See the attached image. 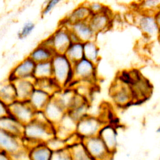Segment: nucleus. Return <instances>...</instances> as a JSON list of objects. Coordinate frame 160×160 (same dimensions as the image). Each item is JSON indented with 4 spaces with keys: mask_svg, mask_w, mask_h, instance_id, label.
Listing matches in <instances>:
<instances>
[{
    "mask_svg": "<svg viewBox=\"0 0 160 160\" xmlns=\"http://www.w3.org/2000/svg\"><path fill=\"white\" fill-rule=\"evenodd\" d=\"M55 136V126L49 122H42L33 119L24 125L22 139L28 149L39 144L46 143Z\"/></svg>",
    "mask_w": 160,
    "mask_h": 160,
    "instance_id": "1",
    "label": "nucleus"
},
{
    "mask_svg": "<svg viewBox=\"0 0 160 160\" xmlns=\"http://www.w3.org/2000/svg\"><path fill=\"white\" fill-rule=\"evenodd\" d=\"M52 78L61 88H70L74 81L73 64L64 54L56 53L51 59Z\"/></svg>",
    "mask_w": 160,
    "mask_h": 160,
    "instance_id": "2",
    "label": "nucleus"
},
{
    "mask_svg": "<svg viewBox=\"0 0 160 160\" xmlns=\"http://www.w3.org/2000/svg\"><path fill=\"white\" fill-rule=\"evenodd\" d=\"M133 104H141L147 101L152 92V85L149 81L139 72L133 83L129 86Z\"/></svg>",
    "mask_w": 160,
    "mask_h": 160,
    "instance_id": "3",
    "label": "nucleus"
},
{
    "mask_svg": "<svg viewBox=\"0 0 160 160\" xmlns=\"http://www.w3.org/2000/svg\"><path fill=\"white\" fill-rule=\"evenodd\" d=\"M74 81H88L96 84L97 81V64L86 58L73 64Z\"/></svg>",
    "mask_w": 160,
    "mask_h": 160,
    "instance_id": "4",
    "label": "nucleus"
},
{
    "mask_svg": "<svg viewBox=\"0 0 160 160\" xmlns=\"http://www.w3.org/2000/svg\"><path fill=\"white\" fill-rule=\"evenodd\" d=\"M82 142L94 160H112L114 154L108 149L98 135L85 138Z\"/></svg>",
    "mask_w": 160,
    "mask_h": 160,
    "instance_id": "5",
    "label": "nucleus"
},
{
    "mask_svg": "<svg viewBox=\"0 0 160 160\" xmlns=\"http://www.w3.org/2000/svg\"><path fill=\"white\" fill-rule=\"evenodd\" d=\"M104 124L99 117L87 114L78 121L76 132L82 139L97 136Z\"/></svg>",
    "mask_w": 160,
    "mask_h": 160,
    "instance_id": "6",
    "label": "nucleus"
},
{
    "mask_svg": "<svg viewBox=\"0 0 160 160\" xmlns=\"http://www.w3.org/2000/svg\"><path fill=\"white\" fill-rule=\"evenodd\" d=\"M109 94L113 102L121 108L133 104L130 88L115 79L109 88Z\"/></svg>",
    "mask_w": 160,
    "mask_h": 160,
    "instance_id": "7",
    "label": "nucleus"
},
{
    "mask_svg": "<svg viewBox=\"0 0 160 160\" xmlns=\"http://www.w3.org/2000/svg\"><path fill=\"white\" fill-rule=\"evenodd\" d=\"M134 22L148 38H156L159 36V28L153 14L141 12L134 16Z\"/></svg>",
    "mask_w": 160,
    "mask_h": 160,
    "instance_id": "8",
    "label": "nucleus"
},
{
    "mask_svg": "<svg viewBox=\"0 0 160 160\" xmlns=\"http://www.w3.org/2000/svg\"><path fill=\"white\" fill-rule=\"evenodd\" d=\"M36 111L26 101L16 100L9 105V114L25 125L34 119Z\"/></svg>",
    "mask_w": 160,
    "mask_h": 160,
    "instance_id": "9",
    "label": "nucleus"
},
{
    "mask_svg": "<svg viewBox=\"0 0 160 160\" xmlns=\"http://www.w3.org/2000/svg\"><path fill=\"white\" fill-rule=\"evenodd\" d=\"M35 64L36 63L28 56L13 67L7 79L13 82L18 79H34Z\"/></svg>",
    "mask_w": 160,
    "mask_h": 160,
    "instance_id": "10",
    "label": "nucleus"
},
{
    "mask_svg": "<svg viewBox=\"0 0 160 160\" xmlns=\"http://www.w3.org/2000/svg\"><path fill=\"white\" fill-rule=\"evenodd\" d=\"M49 37L51 41L52 48L56 53L64 54L72 42L69 28L62 24H60Z\"/></svg>",
    "mask_w": 160,
    "mask_h": 160,
    "instance_id": "11",
    "label": "nucleus"
},
{
    "mask_svg": "<svg viewBox=\"0 0 160 160\" xmlns=\"http://www.w3.org/2000/svg\"><path fill=\"white\" fill-rule=\"evenodd\" d=\"M112 21V12L109 8L100 13L92 14L88 21L89 26L96 34L109 29L111 27Z\"/></svg>",
    "mask_w": 160,
    "mask_h": 160,
    "instance_id": "12",
    "label": "nucleus"
},
{
    "mask_svg": "<svg viewBox=\"0 0 160 160\" xmlns=\"http://www.w3.org/2000/svg\"><path fill=\"white\" fill-rule=\"evenodd\" d=\"M24 146L22 137H18L0 129V150L10 154Z\"/></svg>",
    "mask_w": 160,
    "mask_h": 160,
    "instance_id": "13",
    "label": "nucleus"
},
{
    "mask_svg": "<svg viewBox=\"0 0 160 160\" xmlns=\"http://www.w3.org/2000/svg\"><path fill=\"white\" fill-rule=\"evenodd\" d=\"M108 149L115 154L118 147V131L116 127L111 123L104 124L98 134Z\"/></svg>",
    "mask_w": 160,
    "mask_h": 160,
    "instance_id": "14",
    "label": "nucleus"
},
{
    "mask_svg": "<svg viewBox=\"0 0 160 160\" xmlns=\"http://www.w3.org/2000/svg\"><path fill=\"white\" fill-rule=\"evenodd\" d=\"M91 15L92 12L88 6V3L84 2L75 8L67 17L63 19L60 24L68 28L70 24L76 22L88 21Z\"/></svg>",
    "mask_w": 160,
    "mask_h": 160,
    "instance_id": "15",
    "label": "nucleus"
},
{
    "mask_svg": "<svg viewBox=\"0 0 160 160\" xmlns=\"http://www.w3.org/2000/svg\"><path fill=\"white\" fill-rule=\"evenodd\" d=\"M69 29L72 32L79 41L85 42L90 41H95L97 34L92 29L88 21L76 22L68 26Z\"/></svg>",
    "mask_w": 160,
    "mask_h": 160,
    "instance_id": "16",
    "label": "nucleus"
},
{
    "mask_svg": "<svg viewBox=\"0 0 160 160\" xmlns=\"http://www.w3.org/2000/svg\"><path fill=\"white\" fill-rule=\"evenodd\" d=\"M42 111L48 121L54 126L60 122L66 112V111L52 98V96Z\"/></svg>",
    "mask_w": 160,
    "mask_h": 160,
    "instance_id": "17",
    "label": "nucleus"
},
{
    "mask_svg": "<svg viewBox=\"0 0 160 160\" xmlns=\"http://www.w3.org/2000/svg\"><path fill=\"white\" fill-rule=\"evenodd\" d=\"M17 100L26 101L34 89V79H18L13 82Z\"/></svg>",
    "mask_w": 160,
    "mask_h": 160,
    "instance_id": "18",
    "label": "nucleus"
},
{
    "mask_svg": "<svg viewBox=\"0 0 160 160\" xmlns=\"http://www.w3.org/2000/svg\"><path fill=\"white\" fill-rule=\"evenodd\" d=\"M24 125L9 114L0 118V129L18 137H22Z\"/></svg>",
    "mask_w": 160,
    "mask_h": 160,
    "instance_id": "19",
    "label": "nucleus"
},
{
    "mask_svg": "<svg viewBox=\"0 0 160 160\" xmlns=\"http://www.w3.org/2000/svg\"><path fill=\"white\" fill-rule=\"evenodd\" d=\"M52 96L44 91L35 88L31 94L28 102L36 111H42Z\"/></svg>",
    "mask_w": 160,
    "mask_h": 160,
    "instance_id": "20",
    "label": "nucleus"
},
{
    "mask_svg": "<svg viewBox=\"0 0 160 160\" xmlns=\"http://www.w3.org/2000/svg\"><path fill=\"white\" fill-rule=\"evenodd\" d=\"M56 52L54 51L48 46L39 42L29 53L28 56L35 62L51 61Z\"/></svg>",
    "mask_w": 160,
    "mask_h": 160,
    "instance_id": "21",
    "label": "nucleus"
},
{
    "mask_svg": "<svg viewBox=\"0 0 160 160\" xmlns=\"http://www.w3.org/2000/svg\"><path fill=\"white\" fill-rule=\"evenodd\" d=\"M76 92L71 88H62L56 92L52 98L66 111L69 109Z\"/></svg>",
    "mask_w": 160,
    "mask_h": 160,
    "instance_id": "22",
    "label": "nucleus"
},
{
    "mask_svg": "<svg viewBox=\"0 0 160 160\" xmlns=\"http://www.w3.org/2000/svg\"><path fill=\"white\" fill-rule=\"evenodd\" d=\"M0 100L8 106L17 100L14 83L7 79L0 82Z\"/></svg>",
    "mask_w": 160,
    "mask_h": 160,
    "instance_id": "23",
    "label": "nucleus"
},
{
    "mask_svg": "<svg viewBox=\"0 0 160 160\" xmlns=\"http://www.w3.org/2000/svg\"><path fill=\"white\" fill-rule=\"evenodd\" d=\"M52 154L46 143H39L29 148V160H50Z\"/></svg>",
    "mask_w": 160,
    "mask_h": 160,
    "instance_id": "24",
    "label": "nucleus"
},
{
    "mask_svg": "<svg viewBox=\"0 0 160 160\" xmlns=\"http://www.w3.org/2000/svg\"><path fill=\"white\" fill-rule=\"evenodd\" d=\"M64 54L72 64L84 58L83 42L81 41L71 42Z\"/></svg>",
    "mask_w": 160,
    "mask_h": 160,
    "instance_id": "25",
    "label": "nucleus"
},
{
    "mask_svg": "<svg viewBox=\"0 0 160 160\" xmlns=\"http://www.w3.org/2000/svg\"><path fill=\"white\" fill-rule=\"evenodd\" d=\"M84 58L98 64L100 60L99 48L95 41L83 42Z\"/></svg>",
    "mask_w": 160,
    "mask_h": 160,
    "instance_id": "26",
    "label": "nucleus"
},
{
    "mask_svg": "<svg viewBox=\"0 0 160 160\" xmlns=\"http://www.w3.org/2000/svg\"><path fill=\"white\" fill-rule=\"evenodd\" d=\"M52 77L51 61L37 62L34 70V79H42Z\"/></svg>",
    "mask_w": 160,
    "mask_h": 160,
    "instance_id": "27",
    "label": "nucleus"
},
{
    "mask_svg": "<svg viewBox=\"0 0 160 160\" xmlns=\"http://www.w3.org/2000/svg\"><path fill=\"white\" fill-rule=\"evenodd\" d=\"M35 87L44 91L51 96H53L62 89L52 77L46 79H35Z\"/></svg>",
    "mask_w": 160,
    "mask_h": 160,
    "instance_id": "28",
    "label": "nucleus"
},
{
    "mask_svg": "<svg viewBox=\"0 0 160 160\" xmlns=\"http://www.w3.org/2000/svg\"><path fill=\"white\" fill-rule=\"evenodd\" d=\"M72 160H94L87 151L82 141L68 147Z\"/></svg>",
    "mask_w": 160,
    "mask_h": 160,
    "instance_id": "29",
    "label": "nucleus"
},
{
    "mask_svg": "<svg viewBox=\"0 0 160 160\" xmlns=\"http://www.w3.org/2000/svg\"><path fill=\"white\" fill-rule=\"evenodd\" d=\"M138 6L141 12L154 14L160 9V0H141Z\"/></svg>",
    "mask_w": 160,
    "mask_h": 160,
    "instance_id": "30",
    "label": "nucleus"
},
{
    "mask_svg": "<svg viewBox=\"0 0 160 160\" xmlns=\"http://www.w3.org/2000/svg\"><path fill=\"white\" fill-rule=\"evenodd\" d=\"M89 103V101L84 102L78 106L70 109L67 112L77 122L81 118L88 114Z\"/></svg>",
    "mask_w": 160,
    "mask_h": 160,
    "instance_id": "31",
    "label": "nucleus"
},
{
    "mask_svg": "<svg viewBox=\"0 0 160 160\" xmlns=\"http://www.w3.org/2000/svg\"><path fill=\"white\" fill-rule=\"evenodd\" d=\"M48 148L52 151H57L67 148L66 141L54 136L46 142Z\"/></svg>",
    "mask_w": 160,
    "mask_h": 160,
    "instance_id": "32",
    "label": "nucleus"
},
{
    "mask_svg": "<svg viewBox=\"0 0 160 160\" xmlns=\"http://www.w3.org/2000/svg\"><path fill=\"white\" fill-rule=\"evenodd\" d=\"M35 26V24L32 21H29L24 22L17 34L18 39H24L27 38L32 32Z\"/></svg>",
    "mask_w": 160,
    "mask_h": 160,
    "instance_id": "33",
    "label": "nucleus"
},
{
    "mask_svg": "<svg viewBox=\"0 0 160 160\" xmlns=\"http://www.w3.org/2000/svg\"><path fill=\"white\" fill-rule=\"evenodd\" d=\"M10 160H29V149L24 146L20 149L9 154Z\"/></svg>",
    "mask_w": 160,
    "mask_h": 160,
    "instance_id": "34",
    "label": "nucleus"
},
{
    "mask_svg": "<svg viewBox=\"0 0 160 160\" xmlns=\"http://www.w3.org/2000/svg\"><path fill=\"white\" fill-rule=\"evenodd\" d=\"M50 160H72L68 148L52 152Z\"/></svg>",
    "mask_w": 160,
    "mask_h": 160,
    "instance_id": "35",
    "label": "nucleus"
},
{
    "mask_svg": "<svg viewBox=\"0 0 160 160\" xmlns=\"http://www.w3.org/2000/svg\"><path fill=\"white\" fill-rule=\"evenodd\" d=\"M61 0H47L41 11L42 16H45L49 14L61 2Z\"/></svg>",
    "mask_w": 160,
    "mask_h": 160,
    "instance_id": "36",
    "label": "nucleus"
},
{
    "mask_svg": "<svg viewBox=\"0 0 160 160\" xmlns=\"http://www.w3.org/2000/svg\"><path fill=\"white\" fill-rule=\"evenodd\" d=\"M88 6L92 14L100 13L106 11L109 8L108 6L98 1L88 2Z\"/></svg>",
    "mask_w": 160,
    "mask_h": 160,
    "instance_id": "37",
    "label": "nucleus"
},
{
    "mask_svg": "<svg viewBox=\"0 0 160 160\" xmlns=\"http://www.w3.org/2000/svg\"><path fill=\"white\" fill-rule=\"evenodd\" d=\"M9 114V106L0 100V118Z\"/></svg>",
    "mask_w": 160,
    "mask_h": 160,
    "instance_id": "38",
    "label": "nucleus"
},
{
    "mask_svg": "<svg viewBox=\"0 0 160 160\" xmlns=\"http://www.w3.org/2000/svg\"><path fill=\"white\" fill-rule=\"evenodd\" d=\"M0 160H10L9 154L0 150Z\"/></svg>",
    "mask_w": 160,
    "mask_h": 160,
    "instance_id": "39",
    "label": "nucleus"
},
{
    "mask_svg": "<svg viewBox=\"0 0 160 160\" xmlns=\"http://www.w3.org/2000/svg\"><path fill=\"white\" fill-rule=\"evenodd\" d=\"M154 17L156 21V22L159 26V28H160V9L159 10H158L155 13H154Z\"/></svg>",
    "mask_w": 160,
    "mask_h": 160,
    "instance_id": "40",
    "label": "nucleus"
},
{
    "mask_svg": "<svg viewBox=\"0 0 160 160\" xmlns=\"http://www.w3.org/2000/svg\"><path fill=\"white\" fill-rule=\"evenodd\" d=\"M156 132H158V133H160V126L157 129Z\"/></svg>",
    "mask_w": 160,
    "mask_h": 160,
    "instance_id": "41",
    "label": "nucleus"
}]
</instances>
